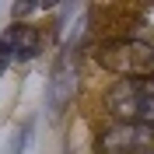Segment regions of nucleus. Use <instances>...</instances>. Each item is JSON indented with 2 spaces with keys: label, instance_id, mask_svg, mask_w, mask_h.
Here are the masks:
<instances>
[{
  "label": "nucleus",
  "instance_id": "nucleus-1",
  "mask_svg": "<svg viewBox=\"0 0 154 154\" xmlns=\"http://www.w3.org/2000/svg\"><path fill=\"white\" fill-rule=\"evenodd\" d=\"M95 60L105 70L119 74L123 81L154 77V46H147L140 38H105L95 46Z\"/></svg>",
  "mask_w": 154,
  "mask_h": 154
},
{
  "label": "nucleus",
  "instance_id": "nucleus-2",
  "mask_svg": "<svg viewBox=\"0 0 154 154\" xmlns=\"http://www.w3.org/2000/svg\"><path fill=\"white\" fill-rule=\"evenodd\" d=\"M105 109L123 123H147V116L154 112V77L112 84L105 95Z\"/></svg>",
  "mask_w": 154,
  "mask_h": 154
},
{
  "label": "nucleus",
  "instance_id": "nucleus-3",
  "mask_svg": "<svg viewBox=\"0 0 154 154\" xmlns=\"http://www.w3.org/2000/svg\"><path fill=\"white\" fill-rule=\"evenodd\" d=\"M98 154H154V123H119L98 137Z\"/></svg>",
  "mask_w": 154,
  "mask_h": 154
},
{
  "label": "nucleus",
  "instance_id": "nucleus-4",
  "mask_svg": "<svg viewBox=\"0 0 154 154\" xmlns=\"http://www.w3.org/2000/svg\"><path fill=\"white\" fill-rule=\"evenodd\" d=\"M77 91V46L67 42L60 60L53 63V74H49V88H46V105L49 112H63L67 102Z\"/></svg>",
  "mask_w": 154,
  "mask_h": 154
},
{
  "label": "nucleus",
  "instance_id": "nucleus-5",
  "mask_svg": "<svg viewBox=\"0 0 154 154\" xmlns=\"http://www.w3.org/2000/svg\"><path fill=\"white\" fill-rule=\"evenodd\" d=\"M0 42L7 46L11 60H18V63L35 60L38 53H42V38H38V32L32 28V25H21V21H14L7 32H4V38H0Z\"/></svg>",
  "mask_w": 154,
  "mask_h": 154
},
{
  "label": "nucleus",
  "instance_id": "nucleus-6",
  "mask_svg": "<svg viewBox=\"0 0 154 154\" xmlns=\"http://www.w3.org/2000/svg\"><path fill=\"white\" fill-rule=\"evenodd\" d=\"M28 133H32L28 123L21 126V130H14V133H11V144H7V154H21V151H25V137H28Z\"/></svg>",
  "mask_w": 154,
  "mask_h": 154
},
{
  "label": "nucleus",
  "instance_id": "nucleus-7",
  "mask_svg": "<svg viewBox=\"0 0 154 154\" xmlns=\"http://www.w3.org/2000/svg\"><path fill=\"white\" fill-rule=\"evenodd\" d=\"M7 63H11V53H7V46H4V42H0V74L7 70Z\"/></svg>",
  "mask_w": 154,
  "mask_h": 154
}]
</instances>
